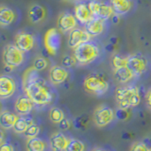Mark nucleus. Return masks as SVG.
<instances>
[{
    "instance_id": "nucleus-1",
    "label": "nucleus",
    "mask_w": 151,
    "mask_h": 151,
    "mask_svg": "<svg viewBox=\"0 0 151 151\" xmlns=\"http://www.w3.org/2000/svg\"><path fill=\"white\" fill-rule=\"evenodd\" d=\"M26 94L37 105H46L52 101V93L41 78L24 85Z\"/></svg>"
},
{
    "instance_id": "nucleus-2",
    "label": "nucleus",
    "mask_w": 151,
    "mask_h": 151,
    "mask_svg": "<svg viewBox=\"0 0 151 151\" xmlns=\"http://www.w3.org/2000/svg\"><path fill=\"white\" fill-rule=\"evenodd\" d=\"M115 98L118 103V108L121 109L136 107L141 102L139 89L132 86L117 88L115 91Z\"/></svg>"
},
{
    "instance_id": "nucleus-3",
    "label": "nucleus",
    "mask_w": 151,
    "mask_h": 151,
    "mask_svg": "<svg viewBox=\"0 0 151 151\" xmlns=\"http://www.w3.org/2000/svg\"><path fill=\"white\" fill-rule=\"evenodd\" d=\"M83 87L90 93L101 96L109 90V83L100 74L93 73L88 75L83 81Z\"/></svg>"
},
{
    "instance_id": "nucleus-4",
    "label": "nucleus",
    "mask_w": 151,
    "mask_h": 151,
    "mask_svg": "<svg viewBox=\"0 0 151 151\" xmlns=\"http://www.w3.org/2000/svg\"><path fill=\"white\" fill-rule=\"evenodd\" d=\"M99 56L98 47L92 42H84L74 49V57L79 64H89L96 60Z\"/></svg>"
},
{
    "instance_id": "nucleus-5",
    "label": "nucleus",
    "mask_w": 151,
    "mask_h": 151,
    "mask_svg": "<svg viewBox=\"0 0 151 151\" xmlns=\"http://www.w3.org/2000/svg\"><path fill=\"white\" fill-rule=\"evenodd\" d=\"M3 61L6 65L17 67L24 61V52L15 45H8L3 51Z\"/></svg>"
},
{
    "instance_id": "nucleus-6",
    "label": "nucleus",
    "mask_w": 151,
    "mask_h": 151,
    "mask_svg": "<svg viewBox=\"0 0 151 151\" xmlns=\"http://www.w3.org/2000/svg\"><path fill=\"white\" fill-rule=\"evenodd\" d=\"M88 7L93 18H98L104 21L112 17L113 9L111 6L109 4L104 3L103 1L91 0V1L88 3Z\"/></svg>"
},
{
    "instance_id": "nucleus-7",
    "label": "nucleus",
    "mask_w": 151,
    "mask_h": 151,
    "mask_svg": "<svg viewBox=\"0 0 151 151\" xmlns=\"http://www.w3.org/2000/svg\"><path fill=\"white\" fill-rule=\"evenodd\" d=\"M115 117V112H113L111 108L106 105H101L96 109L93 112V119L94 124L99 127H106L111 124Z\"/></svg>"
},
{
    "instance_id": "nucleus-8",
    "label": "nucleus",
    "mask_w": 151,
    "mask_h": 151,
    "mask_svg": "<svg viewBox=\"0 0 151 151\" xmlns=\"http://www.w3.org/2000/svg\"><path fill=\"white\" fill-rule=\"evenodd\" d=\"M44 44L46 51L50 55H55L61 45V35L58 29L50 28L46 31L44 39Z\"/></svg>"
},
{
    "instance_id": "nucleus-9",
    "label": "nucleus",
    "mask_w": 151,
    "mask_h": 151,
    "mask_svg": "<svg viewBox=\"0 0 151 151\" xmlns=\"http://www.w3.org/2000/svg\"><path fill=\"white\" fill-rule=\"evenodd\" d=\"M127 67L130 70L134 77H139L146 70L147 60L142 54H133L127 57Z\"/></svg>"
},
{
    "instance_id": "nucleus-10",
    "label": "nucleus",
    "mask_w": 151,
    "mask_h": 151,
    "mask_svg": "<svg viewBox=\"0 0 151 151\" xmlns=\"http://www.w3.org/2000/svg\"><path fill=\"white\" fill-rule=\"evenodd\" d=\"M92 36L89 34L86 30H83L81 28H75L69 34L68 39V45L71 48H76L78 45L88 42L91 41Z\"/></svg>"
},
{
    "instance_id": "nucleus-11",
    "label": "nucleus",
    "mask_w": 151,
    "mask_h": 151,
    "mask_svg": "<svg viewBox=\"0 0 151 151\" xmlns=\"http://www.w3.org/2000/svg\"><path fill=\"white\" fill-rule=\"evenodd\" d=\"M15 45L23 52H27L34 46V37L29 33L20 31L15 36Z\"/></svg>"
},
{
    "instance_id": "nucleus-12",
    "label": "nucleus",
    "mask_w": 151,
    "mask_h": 151,
    "mask_svg": "<svg viewBox=\"0 0 151 151\" xmlns=\"http://www.w3.org/2000/svg\"><path fill=\"white\" fill-rule=\"evenodd\" d=\"M77 27V19L70 12H63L58 19V27L61 32L72 31Z\"/></svg>"
},
{
    "instance_id": "nucleus-13",
    "label": "nucleus",
    "mask_w": 151,
    "mask_h": 151,
    "mask_svg": "<svg viewBox=\"0 0 151 151\" xmlns=\"http://www.w3.org/2000/svg\"><path fill=\"white\" fill-rule=\"evenodd\" d=\"M16 85L12 78L9 76H2L0 78V96L1 98H8L15 92Z\"/></svg>"
},
{
    "instance_id": "nucleus-14",
    "label": "nucleus",
    "mask_w": 151,
    "mask_h": 151,
    "mask_svg": "<svg viewBox=\"0 0 151 151\" xmlns=\"http://www.w3.org/2000/svg\"><path fill=\"white\" fill-rule=\"evenodd\" d=\"M75 17L81 25H86L93 18L87 4L79 3L75 7Z\"/></svg>"
},
{
    "instance_id": "nucleus-15",
    "label": "nucleus",
    "mask_w": 151,
    "mask_h": 151,
    "mask_svg": "<svg viewBox=\"0 0 151 151\" xmlns=\"http://www.w3.org/2000/svg\"><path fill=\"white\" fill-rule=\"evenodd\" d=\"M69 140L61 132H55L50 137V146L52 151H65L67 147Z\"/></svg>"
},
{
    "instance_id": "nucleus-16",
    "label": "nucleus",
    "mask_w": 151,
    "mask_h": 151,
    "mask_svg": "<svg viewBox=\"0 0 151 151\" xmlns=\"http://www.w3.org/2000/svg\"><path fill=\"white\" fill-rule=\"evenodd\" d=\"M49 78L51 82L58 85L60 83H63L68 78V71L66 70L65 67L60 65H54L50 69L49 72Z\"/></svg>"
},
{
    "instance_id": "nucleus-17",
    "label": "nucleus",
    "mask_w": 151,
    "mask_h": 151,
    "mask_svg": "<svg viewBox=\"0 0 151 151\" xmlns=\"http://www.w3.org/2000/svg\"><path fill=\"white\" fill-rule=\"evenodd\" d=\"M33 104H34V102L26 94V96H19L16 99L15 104H14V109H15V111L18 113H20L22 115H25L31 111L33 108Z\"/></svg>"
},
{
    "instance_id": "nucleus-18",
    "label": "nucleus",
    "mask_w": 151,
    "mask_h": 151,
    "mask_svg": "<svg viewBox=\"0 0 151 151\" xmlns=\"http://www.w3.org/2000/svg\"><path fill=\"white\" fill-rule=\"evenodd\" d=\"M46 15L45 9L41 6V5H32L28 11V18L31 23H39L42 20H44Z\"/></svg>"
},
{
    "instance_id": "nucleus-19",
    "label": "nucleus",
    "mask_w": 151,
    "mask_h": 151,
    "mask_svg": "<svg viewBox=\"0 0 151 151\" xmlns=\"http://www.w3.org/2000/svg\"><path fill=\"white\" fill-rule=\"evenodd\" d=\"M104 28H105V27H104L103 20L98 18H93L91 21L85 25V30L92 37L101 34Z\"/></svg>"
},
{
    "instance_id": "nucleus-20",
    "label": "nucleus",
    "mask_w": 151,
    "mask_h": 151,
    "mask_svg": "<svg viewBox=\"0 0 151 151\" xmlns=\"http://www.w3.org/2000/svg\"><path fill=\"white\" fill-rule=\"evenodd\" d=\"M18 119L19 117L15 113L8 111H2L1 115H0V126H1L2 129H13V127L16 124Z\"/></svg>"
},
{
    "instance_id": "nucleus-21",
    "label": "nucleus",
    "mask_w": 151,
    "mask_h": 151,
    "mask_svg": "<svg viewBox=\"0 0 151 151\" xmlns=\"http://www.w3.org/2000/svg\"><path fill=\"white\" fill-rule=\"evenodd\" d=\"M113 12L116 14H125L129 12L131 9V0H110Z\"/></svg>"
},
{
    "instance_id": "nucleus-22",
    "label": "nucleus",
    "mask_w": 151,
    "mask_h": 151,
    "mask_svg": "<svg viewBox=\"0 0 151 151\" xmlns=\"http://www.w3.org/2000/svg\"><path fill=\"white\" fill-rule=\"evenodd\" d=\"M14 19H15V14H14L12 9L8 7L1 6L0 8V24H1V26L8 27L12 25Z\"/></svg>"
},
{
    "instance_id": "nucleus-23",
    "label": "nucleus",
    "mask_w": 151,
    "mask_h": 151,
    "mask_svg": "<svg viewBox=\"0 0 151 151\" xmlns=\"http://www.w3.org/2000/svg\"><path fill=\"white\" fill-rule=\"evenodd\" d=\"M113 75H114L115 79L120 83H126L127 81H129L132 78H134L133 74L130 72V70L127 66L114 69Z\"/></svg>"
},
{
    "instance_id": "nucleus-24",
    "label": "nucleus",
    "mask_w": 151,
    "mask_h": 151,
    "mask_svg": "<svg viewBox=\"0 0 151 151\" xmlns=\"http://www.w3.org/2000/svg\"><path fill=\"white\" fill-rule=\"evenodd\" d=\"M33 124H34L33 120L29 117H19L16 124L13 127V130L17 133H24L28 129V127Z\"/></svg>"
},
{
    "instance_id": "nucleus-25",
    "label": "nucleus",
    "mask_w": 151,
    "mask_h": 151,
    "mask_svg": "<svg viewBox=\"0 0 151 151\" xmlns=\"http://www.w3.org/2000/svg\"><path fill=\"white\" fill-rule=\"evenodd\" d=\"M45 143L42 139L35 137V138L28 139L27 143V151H45Z\"/></svg>"
},
{
    "instance_id": "nucleus-26",
    "label": "nucleus",
    "mask_w": 151,
    "mask_h": 151,
    "mask_svg": "<svg viewBox=\"0 0 151 151\" xmlns=\"http://www.w3.org/2000/svg\"><path fill=\"white\" fill-rule=\"evenodd\" d=\"M89 124V117L86 114L79 115L78 117H76L73 120V126L76 129L78 130H84L87 129Z\"/></svg>"
},
{
    "instance_id": "nucleus-27",
    "label": "nucleus",
    "mask_w": 151,
    "mask_h": 151,
    "mask_svg": "<svg viewBox=\"0 0 151 151\" xmlns=\"http://www.w3.org/2000/svg\"><path fill=\"white\" fill-rule=\"evenodd\" d=\"M85 145L81 141L78 139H70L65 151H84Z\"/></svg>"
},
{
    "instance_id": "nucleus-28",
    "label": "nucleus",
    "mask_w": 151,
    "mask_h": 151,
    "mask_svg": "<svg viewBox=\"0 0 151 151\" xmlns=\"http://www.w3.org/2000/svg\"><path fill=\"white\" fill-rule=\"evenodd\" d=\"M49 118L53 123L59 124L64 118V113L60 108H52L49 112Z\"/></svg>"
},
{
    "instance_id": "nucleus-29",
    "label": "nucleus",
    "mask_w": 151,
    "mask_h": 151,
    "mask_svg": "<svg viewBox=\"0 0 151 151\" xmlns=\"http://www.w3.org/2000/svg\"><path fill=\"white\" fill-rule=\"evenodd\" d=\"M130 115H131L130 108L129 109L118 108L117 111H115V117L120 121H127V119H129Z\"/></svg>"
},
{
    "instance_id": "nucleus-30",
    "label": "nucleus",
    "mask_w": 151,
    "mask_h": 151,
    "mask_svg": "<svg viewBox=\"0 0 151 151\" xmlns=\"http://www.w3.org/2000/svg\"><path fill=\"white\" fill-rule=\"evenodd\" d=\"M127 57L114 55V57H113V59H112V65H113V67H114V69L127 66Z\"/></svg>"
},
{
    "instance_id": "nucleus-31",
    "label": "nucleus",
    "mask_w": 151,
    "mask_h": 151,
    "mask_svg": "<svg viewBox=\"0 0 151 151\" xmlns=\"http://www.w3.org/2000/svg\"><path fill=\"white\" fill-rule=\"evenodd\" d=\"M40 132V127L38 125L33 124L30 127H28V129L24 132V135H25L27 138L31 139V138H35L37 137V135L39 134Z\"/></svg>"
},
{
    "instance_id": "nucleus-32",
    "label": "nucleus",
    "mask_w": 151,
    "mask_h": 151,
    "mask_svg": "<svg viewBox=\"0 0 151 151\" xmlns=\"http://www.w3.org/2000/svg\"><path fill=\"white\" fill-rule=\"evenodd\" d=\"M78 61L76 60V58L74 56H70V55H65L61 59V64L63 65V67L65 68H71L73 66L76 65Z\"/></svg>"
},
{
    "instance_id": "nucleus-33",
    "label": "nucleus",
    "mask_w": 151,
    "mask_h": 151,
    "mask_svg": "<svg viewBox=\"0 0 151 151\" xmlns=\"http://www.w3.org/2000/svg\"><path fill=\"white\" fill-rule=\"evenodd\" d=\"M47 60L42 58V57H39V58H37L34 63H33V67H34L37 71H42V70H45L46 67H47Z\"/></svg>"
},
{
    "instance_id": "nucleus-34",
    "label": "nucleus",
    "mask_w": 151,
    "mask_h": 151,
    "mask_svg": "<svg viewBox=\"0 0 151 151\" xmlns=\"http://www.w3.org/2000/svg\"><path fill=\"white\" fill-rule=\"evenodd\" d=\"M130 151H151L147 146H146L143 142H138V143L133 144L131 146Z\"/></svg>"
},
{
    "instance_id": "nucleus-35",
    "label": "nucleus",
    "mask_w": 151,
    "mask_h": 151,
    "mask_svg": "<svg viewBox=\"0 0 151 151\" xmlns=\"http://www.w3.org/2000/svg\"><path fill=\"white\" fill-rule=\"evenodd\" d=\"M70 127H71L70 120L66 117H64L63 119L59 123V127L61 130H67L70 129Z\"/></svg>"
},
{
    "instance_id": "nucleus-36",
    "label": "nucleus",
    "mask_w": 151,
    "mask_h": 151,
    "mask_svg": "<svg viewBox=\"0 0 151 151\" xmlns=\"http://www.w3.org/2000/svg\"><path fill=\"white\" fill-rule=\"evenodd\" d=\"M0 151H14V147L12 144L6 142V143H3L0 145Z\"/></svg>"
},
{
    "instance_id": "nucleus-37",
    "label": "nucleus",
    "mask_w": 151,
    "mask_h": 151,
    "mask_svg": "<svg viewBox=\"0 0 151 151\" xmlns=\"http://www.w3.org/2000/svg\"><path fill=\"white\" fill-rule=\"evenodd\" d=\"M143 143L151 150V137H147V138H145L143 140Z\"/></svg>"
},
{
    "instance_id": "nucleus-38",
    "label": "nucleus",
    "mask_w": 151,
    "mask_h": 151,
    "mask_svg": "<svg viewBox=\"0 0 151 151\" xmlns=\"http://www.w3.org/2000/svg\"><path fill=\"white\" fill-rule=\"evenodd\" d=\"M146 103H147L148 107L151 109V90H149L147 94H146Z\"/></svg>"
},
{
    "instance_id": "nucleus-39",
    "label": "nucleus",
    "mask_w": 151,
    "mask_h": 151,
    "mask_svg": "<svg viewBox=\"0 0 151 151\" xmlns=\"http://www.w3.org/2000/svg\"><path fill=\"white\" fill-rule=\"evenodd\" d=\"M12 69H13L12 66L6 65V64H5V66H4V71H5V72H8V73H9V72H12Z\"/></svg>"
},
{
    "instance_id": "nucleus-40",
    "label": "nucleus",
    "mask_w": 151,
    "mask_h": 151,
    "mask_svg": "<svg viewBox=\"0 0 151 151\" xmlns=\"http://www.w3.org/2000/svg\"><path fill=\"white\" fill-rule=\"evenodd\" d=\"M0 143H1V144L5 143V142H4V132H3V130H0Z\"/></svg>"
},
{
    "instance_id": "nucleus-41",
    "label": "nucleus",
    "mask_w": 151,
    "mask_h": 151,
    "mask_svg": "<svg viewBox=\"0 0 151 151\" xmlns=\"http://www.w3.org/2000/svg\"><path fill=\"white\" fill-rule=\"evenodd\" d=\"M116 42H117V38H116V37H111V44H112V45H115Z\"/></svg>"
},
{
    "instance_id": "nucleus-42",
    "label": "nucleus",
    "mask_w": 151,
    "mask_h": 151,
    "mask_svg": "<svg viewBox=\"0 0 151 151\" xmlns=\"http://www.w3.org/2000/svg\"><path fill=\"white\" fill-rule=\"evenodd\" d=\"M118 19H119V18H118V16L114 15V16L112 17V22H114V23H117V22H118Z\"/></svg>"
},
{
    "instance_id": "nucleus-43",
    "label": "nucleus",
    "mask_w": 151,
    "mask_h": 151,
    "mask_svg": "<svg viewBox=\"0 0 151 151\" xmlns=\"http://www.w3.org/2000/svg\"><path fill=\"white\" fill-rule=\"evenodd\" d=\"M93 151H106V150L101 149V148H96V149H93Z\"/></svg>"
},
{
    "instance_id": "nucleus-44",
    "label": "nucleus",
    "mask_w": 151,
    "mask_h": 151,
    "mask_svg": "<svg viewBox=\"0 0 151 151\" xmlns=\"http://www.w3.org/2000/svg\"><path fill=\"white\" fill-rule=\"evenodd\" d=\"M75 1H78V0H75Z\"/></svg>"
}]
</instances>
